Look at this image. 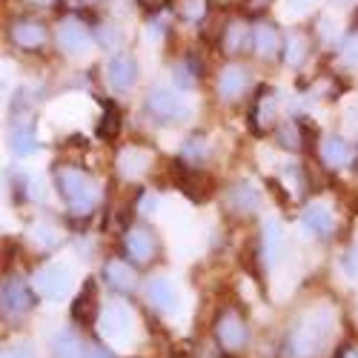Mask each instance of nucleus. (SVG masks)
Masks as SVG:
<instances>
[{
	"mask_svg": "<svg viewBox=\"0 0 358 358\" xmlns=\"http://www.w3.org/2000/svg\"><path fill=\"white\" fill-rule=\"evenodd\" d=\"M218 46L227 57H241V55L252 52V23L244 17L227 20L218 32Z\"/></svg>",
	"mask_w": 358,
	"mask_h": 358,
	"instance_id": "15",
	"label": "nucleus"
},
{
	"mask_svg": "<svg viewBox=\"0 0 358 358\" xmlns=\"http://www.w3.org/2000/svg\"><path fill=\"white\" fill-rule=\"evenodd\" d=\"M201 75H203V66H201L198 57H192V55H187L184 61H178L172 66V78H175V83L181 86V89H195L198 80H201Z\"/></svg>",
	"mask_w": 358,
	"mask_h": 358,
	"instance_id": "28",
	"label": "nucleus"
},
{
	"mask_svg": "<svg viewBox=\"0 0 358 358\" xmlns=\"http://www.w3.org/2000/svg\"><path fill=\"white\" fill-rule=\"evenodd\" d=\"M26 3H32V6H49V3H55V0H26Z\"/></svg>",
	"mask_w": 358,
	"mask_h": 358,
	"instance_id": "40",
	"label": "nucleus"
},
{
	"mask_svg": "<svg viewBox=\"0 0 358 358\" xmlns=\"http://www.w3.org/2000/svg\"><path fill=\"white\" fill-rule=\"evenodd\" d=\"M336 358H358V347H355V344H344Z\"/></svg>",
	"mask_w": 358,
	"mask_h": 358,
	"instance_id": "39",
	"label": "nucleus"
},
{
	"mask_svg": "<svg viewBox=\"0 0 358 358\" xmlns=\"http://www.w3.org/2000/svg\"><path fill=\"white\" fill-rule=\"evenodd\" d=\"M121 247H124V258H129L135 266H141V270L143 266H152L161 258V238L143 221H135L127 227V232L121 238Z\"/></svg>",
	"mask_w": 358,
	"mask_h": 358,
	"instance_id": "5",
	"label": "nucleus"
},
{
	"mask_svg": "<svg viewBox=\"0 0 358 358\" xmlns=\"http://www.w3.org/2000/svg\"><path fill=\"white\" fill-rule=\"evenodd\" d=\"M252 86V75L241 66V64H227L218 75H215V95L221 103H241Z\"/></svg>",
	"mask_w": 358,
	"mask_h": 358,
	"instance_id": "9",
	"label": "nucleus"
},
{
	"mask_svg": "<svg viewBox=\"0 0 358 358\" xmlns=\"http://www.w3.org/2000/svg\"><path fill=\"white\" fill-rule=\"evenodd\" d=\"M169 169H172V181L181 187V192H184L189 201L203 203V201H210V198L215 195V178H213L210 172H203L201 166H189V164H184L181 158H175V161L169 164Z\"/></svg>",
	"mask_w": 358,
	"mask_h": 358,
	"instance_id": "8",
	"label": "nucleus"
},
{
	"mask_svg": "<svg viewBox=\"0 0 358 358\" xmlns=\"http://www.w3.org/2000/svg\"><path fill=\"white\" fill-rule=\"evenodd\" d=\"M273 3H275V0H244V12H250V15H264Z\"/></svg>",
	"mask_w": 358,
	"mask_h": 358,
	"instance_id": "35",
	"label": "nucleus"
},
{
	"mask_svg": "<svg viewBox=\"0 0 358 358\" xmlns=\"http://www.w3.org/2000/svg\"><path fill=\"white\" fill-rule=\"evenodd\" d=\"M310 35L304 32V29H292V32L284 35V46H281V61L284 66L289 69H298V66H304L307 64V57H310Z\"/></svg>",
	"mask_w": 358,
	"mask_h": 358,
	"instance_id": "24",
	"label": "nucleus"
},
{
	"mask_svg": "<svg viewBox=\"0 0 358 358\" xmlns=\"http://www.w3.org/2000/svg\"><path fill=\"white\" fill-rule=\"evenodd\" d=\"M32 284L43 298H49V301H61V298H66L69 289H72V278H69V270L64 264L41 266V270L35 273V278H32Z\"/></svg>",
	"mask_w": 358,
	"mask_h": 358,
	"instance_id": "16",
	"label": "nucleus"
},
{
	"mask_svg": "<svg viewBox=\"0 0 358 358\" xmlns=\"http://www.w3.org/2000/svg\"><path fill=\"white\" fill-rule=\"evenodd\" d=\"M106 83L115 95H127L129 89L138 83V61H135V55L121 49V52H115L109 57V64H106Z\"/></svg>",
	"mask_w": 358,
	"mask_h": 358,
	"instance_id": "12",
	"label": "nucleus"
},
{
	"mask_svg": "<svg viewBox=\"0 0 358 358\" xmlns=\"http://www.w3.org/2000/svg\"><path fill=\"white\" fill-rule=\"evenodd\" d=\"M143 289H146V298H149V304H152L161 315H175L178 313V292H175V284L169 281V278H164V275H155V278H149L146 284H143Z\"/></svg>",
	"mask_w": 358,
	"mask_h": 358,
	"instance_id": "23",
	"label": "nucleus"
},
{
	"mask_svg": "<svg viewBox=\"0 0 358 358\" xmlns=\"http://www.w3.org/2000/svg\"><path fill=\"white\" fill-rule=\"evenodd\" d=\"M275 127H278V95L273 86H261L250 109V129L255 135H266L275 132Z\"/></svg>",
	"mask_w": 358,
	"mask_h": 358,
	"instance_id": "11",
	"label": "nucleus"
},
{
	"mask_svg": "<svg viewBox=\"0 0 358 358\" xmlns=\"http://www.w3.org/2000/svg\"><path fill=\"white\" fill-rule=\"evenodd\" d=\"M98 327H101L103 338H109V341H121V338L129 336L132 315H129V310H127L121 301H112V304H106V307L101 310Z\"/></svg>",
	"mask_w": 358,
	"mask_h": 358,
	"instance_id": "21",
	"label": "nucleus"
},
{
	"mask_svg": "<svg viewBox=\"0 0 358 358\" xmlns=\"http://www.w3.org/2000/svg\"><path fill=\"white\" fill-rule=\"evenodd\" d=\"M213 338L221 347L224 355H238L250 344V324L241 310L235 307H221L215 321H213Z\"/></svg>",
	"mask_w": 358,
	"mask_h": 358,
	"instance_id": "3",
	"label": "nucleus"
},
{
	"mask_svg": "<svg viewBox=\"0 0 358 358\" xmlns=\"http://www.w3.org/2000/svg\"><path fill=\"white\" fill-rule=\"evenodd\" d=\"M101 301H98V281L95 278H86L83 287L78 289V295L72 298V307H69V315L75 324L80 327H92L98 324L101 318Z\"/></svg>",
	"mask_w": 358,
	"mask_h": 358,
	"instance_id": "20",
	"label": "nucleus"
},
{
	"mask_svg": "<svg viewBox=\"0 0 358 358\" xmlns=\"http://www.w3.org/2000/svg\"><path fill=\"white\" fill-rule=\"evenodd\" d=\"M210 3H215V6H229L232 0H210Z\"/></svg>",
	"mask_w": 358,
	"mask_h": 358,
	"instance_id": "41",
	"label": "nucleus"
},
{
	"mask_svg": "<svg viewBox=\"0 0 358 358\" xmlns=\"http://www.w3.org/2000/svg\"><path fill=\"white\" fill-rule=\"evenodd\" d=\"M52 181H55V189H57V195H61V201L66 203L69 215L89 218L95 213V206H98V184H95V178L89 175L83 166L66 164V161L55 164Z\"/></svg>",
	"mask_w": 358,
	"mask_h": 358,
	"instance_id": "1",
	"label": "nucleus"
},
{
	"mask_svg": "<svg viewBox=\"0 0 358 358\" xmlns=\"http://www.w3.org/2000/svg\"><path fill=\"white\" fill-rule=\"evenodd\" d=\"M3 358H35V355H32V347L29 344H15V347L3 350Z\"/></svg>",
	"mask_w": 358,
	"mask_h": 358,
	"instance_id": "37",
	"label": "nucleus"
},
{
	"mask_svg": "<svg viewBox=\"0 0 358 358\" xmlns=\"http://www.w3.org/2000/svg\"><path fill=\"white\" fill-rule=\"evenodd\" d=\"M338 52H341V61L352 69H358V29H352V32H347L338 43Z\"/></svg>",
	"mask_w": 358,
	"mask_h": 358,
	"instance_id": "32",
	"label": "nucleus"
},
{
	"mask_svg": "<svg viewBox=\"0 0 358 358\" xmlns=\"http://www.w3.org/2000/svg\"><path fill=\"white\" fill-rule=\"evenodd\" d=\"M38 295L41 292L35 289V284H29L20 275H9L3 281V315H12V318L26 315L29 310L38 307V301H41Z\"/></svg>",
	"mask_w": 358,
	"mask_h": 358,
	"instance_id": "10",
	"label": "nucleus"
},
{
	"mask_svg": "<svg viewBox=\"0 0 358 358\" xmlns=\"http://www.w3.org/2000/svg\"><path fill=\"white\" fill-rule=\"evenodd\" d=\"M301 227L313 238L327 241V238L336 235V215H333L330 206H324V203H307L304 213H301Z\"/></svg>",
	"mask_w": 358,
	"mask_h": 358,
	"instance_id": "22",
	"label": "nucleus"
},
{
	"mask_svg": "<svg viewBox=\"0 0 358 358\" xmlns=\"http://www.w3.org/2000/svg\"><path fill=\"white\" fill-rule=\"evenodd\" d=\"M315 155L327 172H341V169L352 166V161L358 158L352 152V146L341 135H321L318 146H315Z\"/></svg>",
	"mask_w": 358,
	"mask_h": 358,
	"instance_id": "14",
	"label": "nucleus"
},
{
	"mask_svg": "<svg viewBox=\"0 0 358 358\" xmlns=\"http://www.w3.org/2000/svg\"><path fill=\"white\" fill-rule=\"evenodd\" d=\"M224 206L235 218H252L261 206V195L250 181H232L224 192Z\"/></svg>",
	"mask_w": 358,
	"mask_h": 358,
	"instance_id": "19",
	"label": "nucleus"
},
{
	"mask_svg": "<svg viewBox=\"0 0 358 358\" xmlns=\"http://www.w3.org/2000/svg\"><path fill=\"white\" fill-rule=\"evenodd\" d=\"M275 143L287 152H301L304 149V135H301V127H298V117L295 121H287V124H278L275 127Z\"/></svg>",
	"mask_w": 358,
	"mask_h": 358,
	"instance_id": "30",
	"label": "nucleus"
},
{
	"mask_svg": "<svg viewBox=\"0 0 358 358\" xmlns=\"http://www.w3.org/2000/svg\"><path fill=\"white\" fill-rule=\"evenodd\" d=\"M86 358H115V352L101 341H89V355Z\"/></svg>",
	"mask_w": 358,
	"mask_h": 358,
	"instance_id": "36",
	"label": "nucleus"
},
{
	"mask_svg": "<svg viewBox=\"0 0 358 358\" xmlns=\"http://www.w3.org/2000/svg\"><path fill=\"white\" fill-rule=\"evenodd\" d=\"M143 112H146L149 121L158 124V127H178V124H184L187 115H189L184 98L178 95L175 89H166V86H155L152 92H146Z\"/></svg>",
	"mask_w": 358,
	"mask_h": 358,
	"instance_id": "4",
	"label": "nucleus"
},
{
	"mask_svg": "<svg viewBox=\"0 0 358 358\" xmlns=\"http://www.w3.org/2000/svg\"><path fill=\"white\" fill-rule=\"evenodd\" d=\"M333 333V313L330 307H310L301 318L292 324V330L284 338L287 358H315L327 338Z\"/></svg>",
	"mask_w": 358,
	"mask_h": 358,
	"instance_id": "2",
	"label": "nucleus"
},
{
	"mask_svg": "<svg viewBox=\"0 0 358 358\" xmlns=\"http://www.w3.org/2000/svg\"><path fill=\"white\" fill-rule=\"evenodd\" d=\"M49 350H52V358H86L89 355V344L75 330L55 333Z\"/></svg>",
	"mask_w": 358,
	"mask_h": 358,
	"instance_id": "25",
	"label": "nucleus"
},
{
	"mask_svg": "<svg viewBox=\"0 0 358 358\" xmlns=\"http://www.w3.org/2000/svg\"><path fill=\"white\" fill-rule=\"evenodd\" d=\"M178 12H181V17L189 23H203L206 15H210V0H181Z\"/></svg>",
	"mask_w": 358,
	"mask_h": 358,
	"instance_id": "31",
	"label": "nucleus"
},
{
	"mask_svg": "<svg viewBox=\"0 0 358 358\" xmlns=\"http://www.w3.org/2000/svg\"><path fill=\"white\" fill-rule=\"evenodd\" d=\"M355 155H358V149H355Z\"/></svg>",
	"mask_w": 358,
	"mask_h": 358,
	"instance_id": "43",
	"label": "nucleus"
},
{
	"mask_svg": "<svg viewBox=\"0 0 358 358\" xmlns=\"http://www.w3.org/2000/svg\"><path fill=\"white\" fill-rule=\"evenodd\" d=\"M89 3H98V0H89Z\"/></svg>",
	"mask_w": 358,
	"mask_h": 358,
	"instance_id": "42",
	"label": "nucleus"
},
{
	"mask_svg": "<svg viewBox=\"0 0 358 358\" xmlns=\"http://www.w3.org/2000/svg\"><path fill=\"white\" fill-rule=\"evenodd\" d=\"M341 266H344L347 278L358 281V241H352V244L347 247V252H344V258H341Z\"/></svg>",
	"mask_w": 358,
	"mask_h": 358,
	"instance_id": "33",
	"label": "nucleus"
},
{
	"mask_svg": "<svg viewBox=\"0 0 358 358\" xmlns=\"http://www.w3.org/2000/svg\"><path fill=\"white\" fill-rule=\"evenodd\" d=\"M32 241L38 244V250H49L57 244V235H55V227H35L32 229Z\"/></svg>",
	"mask_w": 358,
	"mask_h": 358,
	"instance_id": "34",
	"label": "nucleus"
},
{
	"mask_svg": "<svg viewBox=\"0 0 358 358\" xmlns=\"http://www.w3.org/2000/svg\"><path fill=\"white\" fill-rule=\"evenodd\" d=\"M281 46H284V35L278 23L266 17H255L252 20V55L258 61H275V57H281Z\"/></svg>",
	"mask_w": 358,
	"mask_h": 358,
	"instance_id": "13",
	"label": "nucleus"
},
{
	"mask_svg": "<svg viewBox=\"0 0 358 358\" xmlns=\"http://www.w3.org/2000/svg\"><path fill=\"white\" fill-rule=\"evenodd\" d=\"M6 38L15 49L20 52H29V55H38L49 46L52 41V29L41 20V17H32V15H20V17H12L9 20V29H6Z\"/></svg>",
	"mask_w": 358,
	"mask_h": 358,
	"instance_id": "6",
	"label": "nucleus"
},
{
	"mask_svg": "<svg viewBox=\"0 0 358 358\" xmlns=\"http://www.w3.org/2000/svg\"><path fill=\"white\" fill-rule=\"evenodd\" d=\"M210 155H213V143H210V138H206L203 132H192L181 143V161L189 164V166L206 164V161H210Z\"/></svg>",
	"mask_w": 358,
	"mask_h": 358,
	"instance_id": "26",
	"label": "nucleus"
},
{
	"mask_svg": "<svg viewBox=\"0 0 358 358\" xmlns=\"http://www.w3.org/2000/svg\"><path fill=\"white\" fill-rule=\"evenodd\" d=\"M92 35H95V46L101 49H117L124 43V29L115 20H98L92 26Z\"/></svg>",
	"mask_w": 358,
	"mask_h": 358,
	"instance_id": "29",
	"label": "nucleus"
},
{
	"mask_svg": "<svg viewBox=\"0 0 358 358\" xmlns=\"http://www.w3.org/2000/svg\"><path fill=\"white\" fill-rule=\"evenodd\" d=\"M152 164H155L152 161V149H143L141 143H127L115 158L117 175H121L124 181H141L143 175H149Z\"/></svg>",
	"mask_w": 358,
	"mask_h": 358,
	"instance_id": "17",
	"label": "nucleus"
},
{
	"mask_svg": "<svg viewBox=\"0 0 358 358\" xmlns=\"http://www.w3.org/2000/svg\"><path fill=\"white\" fill-rule=\"evenodd\" d=\"M138 6L143 12H149V15H155V12H161L166 6V0H138Z\"/></svg>",
	"mask_w": 358,
	"mask_h": 358,
	"instance_id": "38",
	"label": "nucleus"
},
{
	"mask_svg": "<svg viewBox=\"0 0 358 358\" xmlns=\"http://www.w3.org/2000/svg\"><path fill=\"white\" fill-rule=\"evenodd\" d=\"M106 287L117 295H132L138 289V273H135V264L129 258H121V255H115V258H106L103 264V270H101Z\"/></svg>",
	"mask_w": 358,
	"mask_h": 358,
	"instance_id": "18",
	"label": "nucleus"
},
{
	"mask_svg": "<svg viewBox=\"0 0 358 358\" xmlns=\"http://www.w3.org/2000/svg\"><path fill=\"white\" fill-rule=\"evenodd\" d=\"M121 129H124V112H121V106L112 103V101H103V115L98 121V138L109 143L115 138H121Z\"/></svg>",
	"mask_w": 358,
	"mask_h": 358,
	"instance_id": "27",
	"label": "nucleus"
},
{
	"mask_svg": "<svg viewBox=\"0 0 358 358\" xmlns=\"http://www.w3.org/2000/svg\"><path fill=\"white\" fill-rule=\"evenodd\" d=\"M52 38H55V46L66 57H83L89 52V46L95 43L92 29H89V23H83L78 15H66V17L57 20Z\"/></svg>",
	"mask_w": 358,
	"mask_h": 358,
	"instance_id": "7",
	"label": "nucleus"
}]
</instances>
